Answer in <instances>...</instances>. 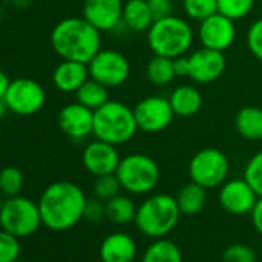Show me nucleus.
Wrapping results in <instances>:
<instances>
[{"label":"nucleus","mask_w":262,"mask_h":262,"mask_svg":"<svg viewBox=\"0 0 262 262\" xmlns=\"http://www.w3.org/2000/svg\"><path fill=\"white\" fill-rule=\"evenodd\" d=\"M86 201L77 184L70 181L53 182L43 190L37 202L42 224L53 231L71 230L83 219Z\"/></svg>","instance_id":"nucleus-1"},{"label":"nucleus","mask_w":262,"mask_h":262,"mask_svg":"<svg viewBox=\"0 0 262 262\" xmlns=\"http://www.w3.org/2000/svg\"><path fill=\"white\" fill-rule=\"evenodd\" d=\"M54 53L62 60L88 63L100 50V31L83 17H67L57 22L50 36Z\"/></svg>","instance_id":"nucleus-2"},{"label":"nucleus","mask_w":262,"mask_h":262,"mask_svg":"<svg viewBox=\"0 0 262 262\" xmlns=\"http://www.w3.org/2000/svg\"><path fill=\"white\" fill-rule=\"evenodd\" d=\"M182 213L176 198L167 193L148 196L138 205L135 224L138 230L151 239L167 237L179 224Z\"/></svg>","instance_id":"nucleus-3"},{"label":"nucleus","mask_w":262,"mask_h":262,"mask_svg":"<svg viewBox=\"0 0 262 262\" xmlns=\"http://www.w3.org/2000/svg\"><path fill=\"white\" fill-rule=\"evenodd\" d=\"M135 110L119 100H108L94 111L93 135L113 145H123L138 133Z\"/></svg>","instance_id":"nucleus-4"},{"label":"nucleus","mask_w":262,"mask_h":262,"mask_svg":"<svg viewBox=\"0 0 262 262\" xmlns=\"http://www.w3.org/2000/svg\"><path fill=\"white\" fill-rule=\"evenodd\" d=\"M150 50L158 56L178 57L187 54L194 42V31L191 25L179 16H168L155 24L147 31Z\"/></svg>","instance_id":"nucleus-5"},{"label":"nucleus","mask_w":262,"mask_h":262,"mask_svg":"<svg viewBox=\"0 0 262 262\" xmlns=\"http://www.w3.org/2000/svg\"><path fill=\"white\" fill-rule=\"evenodd\" d=\"M116 176L129 194H150L159 184L161 170L158 162L142 153H133L120 159Z\"/></svg>","instance_id":"nucleus-6"},{"label":"nucleus","mask_w":262,"mask_h":262,"mask_svg":"<svg viewBox=\"0 0 262 262\" xmlns=\"http://www.w3.org/2000/svg\"><path fill=\"white\" fill-rule=\"evenodd\" d=\"M42 225L39 204L25 198H7L0 210V228L14 234L16 237H28L34 234Z\"/></svg>","instance_id":"nucleus-7"},{"label":"nucleus","mask_w":262,"mask_h":262,"mask_svg":"<svg viewBox=\"0 0 262 262\" xmlns=\"http://www.w3.org/2000/svg\"><path fill=\"white\" fill-rule=\"evenodd\" d=\"M228 171V158L219 148L199 150L188 164L190 179L207 190L221 187L227 181Z\"/></svg>","instance_id":"nucleus-8"},{"label":"nucleus","mask_w":262,"mask_h":262,"mask_svg":"<svg viewBox=\"0 0 262 262\" xmlns=\"http://www.w3.org/2000/svg\"><path fill=\"white\" fill-rule=\"evenodd\" d=\"M90 77L100 82L106 88L123 85L131 73L128 59L116 50H100L88 62Z\"/></svg>","instance_id":"nucleus-9"},{"label":"nucleus","mask_w":262,"mask_h":262,"mask_svg":"<svg viewBox=\"0 0 262 262\" xmlns=\"http://www.w3.org/2000/svg\"><path fill=\"white\" fill-rule=\"evenodd\" d=\"M4 99L11 113L17 116H33L43 108L47 94L39 82L20 77L11 80Z\"/></svg>","instance_id":"nucleus-10"},{"label":"nucleus","mask_w":262,"mask_h":262,"mask_svg":"<svg viewBox=\"0 0 262 262\" xmlns=\"http://www.w3.org/2000/svg\"><path fill=\"white\" fill-rule=\"evenodd\" d=\"M133 110L138 128L144 133H161L170 126L176 116L170 100L164 96H147Z\"/></svg>","instance_id":"nucleus-11"},{"label":"nucleus","mask_w":262,"mask_h":262,"mask_svg":"<svg viewBox=\"0 0 262 262\" xmlns=\"http://www.w3.org/2000/svg\"><path fill=\"white\" fill-rule=\"evenodd\" d=\"M257 198V193L244 178L225 181L217 193V201L222 210L234 216L250 214Z\"/></svg>","instance_id":"nucleus-12"},{"label":"nucleus","mask_w":262,"mask_h":262,"mask_svg":"<svg viewBox=\"0 0 262 262\" xmlns=\"http://www.w3.org/2000/svg\"><path fill=\"white\" fill-rule=\"evenodd\" d=\"M198 37L202 47L224 53L233 45L236 39L234 20H231L230 17L221 13H216L207 17L205 20L199 22Z\"/></svg>","instance_id":"nucleus-13"},{"label":"nucleus","mask_w":262,"mask_h":262,"mask_svg":"<svg viewBox=\"0 0 262 262\" xmlns=\"http://www.w3.org/2000/svg\"><path fill=\"white\" fill-rule=\"evenodd\" d=\"M190 60V74L188 77L199 85H207L217 80L225 71V56L222 51L211 48H198L188 54Z\"/></svg>","instance_id":"nucleus-14"},{"label":"nucleus","mask_w":262,"mask_h":262,"mask_svg":"<svg viewBox=\"0 0 262 262\" xmlns=\"http://www.w3.org/2000/svg\"><path fill=\"white\" fill-rule=\"evenodd\" d=\"M123 0H83L82 17L100 33H110L122 25Z\"/></svg>","instance_id":"nucleus-15"},{"label":"nucleus","mask_w":262,"mask_h":262,"mask_svg":"<svg viewBox=\"0 0 262 262\" xmlns=\"http://www.w3.org/2000/svg\"><path fill=\"white\" fill-rule=\"evenodd\" d=\"M116 145L96 139L90 142L82 151V164L85 170L94 178L116 173L120 162Z\"/></svg>","instance_id":"nucleus-16"},{"label":"nucleus","mask_w":262,"mask_h":262,"mask_svg":"<svg viewBox=\"0 0 262 262\" xmlns=\"http://www.w3.org/2000/svg\"><path fill=\"white\" fill-rule=\"evenodd\" d=\"M57 123L65 136L73 141H83L93 135L94 111L79 102L68 103L59 111Z\"/></svg>","instance_id":"nucleus-17"},{"label":"nucleus","mask_w":262,"mask_h":262,"mask_svg":"<svg viewBox=\"0 0 262 262\" xmlns=\"http://www.w3.org/2000/svg\"><path fill=\"white\" fill-rule=\"evenodd\" d=\"M136 256V241L123 231L108 234L99 247V257L102 262H135Z\"/></svg>","instance_id":"nucleus-18"},{"label":"nucleus","mask_w":262,"mask_h":262,"mask_svg":"<svg viewBox=\"0 0 262 262\" xmlns=\"http://www.w3.org/2000/svg\"><path fill=\"white\" fill-rule=\"evenodd\" d=\"M88 79V63L76 60H62L53 73V83L62 93H76Z\"/></svg>","instance_id":"nucleus-19"},{"label":"nucleus","mask_w":262,"mask_h":262,"mask_svg":"<svg viewBox=\"0 0 262 262\" xmlns=\"http://www.w3.org/2000/svg\"><path fill=\"white\" fill-rule=\"evenodd\" d=\"M155 24L147 0H125L122 25L133 33H147Z\"/></svg>","instance_id":"nucleus-20"},{"label":"nucleus","mask_w":262,"mask_h":262,"mask_svg":"<svg viewBox=\"0 0 262 262\" xmlns=\"http://www.w3.org/2000/svg\"><path fill=\"white\" fill-rule=\"evenodd\" d=\"M171 108L179 117H191L202 106V94L194 85H179L168 97Z\"/></svg>","instance_id":"nucleus-21"},{"label":"nucleus","mask_w":262,"mask_h":262,"mask_svg":"<svg viewBox=\"0 0 262 262\" xmlns=\"http://www.w3.org/2000/svg\"><path fill=\"white\" fill-rule=\"evenodd\" d=\"M234 128L241 138L247 141H262V108L242 106L234 117Z\"/></svg>","instance_id":"nucleus-22"},{"label":"nucleus","mask_w":262,"mask_h":262,"mask_svg":"<svg viewBox=\"0 0 262 262\" xmlns=\"http://www.w3.org/2000/svg\"><path fill=\"white\" fill-rule=\"evenodd\" d=\"M138 213L136 202L126 194H117L105 202V217L116 224V225H125L129 222H135Z\"/></svg>","instance_id":"nucleus-23"},{"label":"nucleus","mask_w":262,"mask_h":262,"mask_svg":"<svg viewBox=\"0 0 262 262\" xmlns=\"http://www.w3.org/2000/svg\"><path fill=\"white\" fill-rule=\"evenodd\" d=\"M176 202L179 210L185 216H193L202 211L207 202V188L201 187L196 182L185 184L176 194Z\"/></svg>","instance_id":"nucleus-24"},{"label":"nucleus","mask_w":262,"mask_h":262,"mask_svg":"<svg viewBox=\"0 0 262 262\" xmlns=\"http://www.w3.org/2000/svg\"><path fill=\"white\" fill-rule=\"evenodd\" d=\"M141 262H184L181 248L170 239L161 237L145 248Z\"/></svg>","instance_id":"nucleus-25"},{"label":"nucleus","mask_w":262,"mask_h":262,"mask_svg":"<svg viewBox=\"0 0 262 262\" xmlns=\"http://www.w3.org/2000/svg\"><path fill=\"white\" fill-rule=\"evenodd\" d=\"M74 94H76V99L79 103H82L83 106H86L93 111H96L97 108H100L102 105H105L110 100L108 88L91 77Z\"/></svg>","instance_id":"nucleus-26"},{"label":"nucleus","mask_w":262,"mask_h":262,"mask_svg":"<svg viewBox=\"0 0 262 262\" xmlns=\"http://www.w3.org/2000/svg\"><path fill=\"white\" fill-rule=\"evenodd\" d=\"M174 68H173V59L165 56H158L147 63V79L156 85V86H167L174 80Z\"/></svg>","instance_id":"nucleus-27"},{"label":"nucleus","mask_w":262,"mask_h":262,"mask_svg":"<svg viewBox=\"0 0 262 262\" xmlns=\"http://www.w3.org/2000/svg\"><path fill=\"white\" fill-rule=\"evenodd\" d=\"M24 188V174L16 167H5L0 170V193L5 198L20 194Z\"/></svg>","instance_id":"nucleus-28"},{"label":"nucleus","mask_w":262,"mask_h":262,"mask_svg":"<svg viewBox=\"0 0 262 262\" xmlns=\"http://www.w3.org/2000/svg\"><path fill=\"white\" fill-rule=\"evenodd\" d=\"M182 8L188 19L202 22L217 13V0H182Z\"/></svg>","instance_id":"nucleus-29"},{"label":"nucleus","mask_w":262,"mask_h":262,"mask_svg":"<svg viewBox=\"0 0 262 262\" xmlns=\"http://www.w3.org/2000/svg\"><path fill=\"white\" fill-rule=\"evenodd\" d=\"M254 4L256 0H217V13L236 22L247 17L254 8Z\"/></svg>","instance_id":"nucleus-30"},{"label":"nucleus","mask_w":262,"mask_h":262,"mask_svg":"<svg viewBox=\"0 0 262 262\" xmlns=\"http://www.w3.org/2000/svg\"><path fill=\"white\" fill-rule=\"evenodd\" d=\"M122 190V185L116 176V173L113 174H105V176H99L96 178L94 181V185H93V193H94V198L106 202L110 201L111 198L117 196Z\"/></svg>","instance_id":"nucleus-31"},{"label":"nucleus","mask_w":262,"mask_h":262,"mask_svg":"<svg viewBox=\"0 0 262 262\" xmlns=\"http://www.w3.org/2000/svg\"><path fill=\"white\" fill-rule=\"evenodd\" d=\"M244 179L253 187L257 196H262V150L248 159L244 170Z\"/></svg>","instance_id":"nucleus-32"},{"label":"nucleus","mask_w":262,"mask_h":262,"mask_svg":"<svg viewBox=\"0 0 262 262\" xmlns=\"http://www.w3.org/2000/svg\"><path fill=\"white\" fill-rule=\"evenodd\" d=\"M20 242L14 234L0 230V262H14L20 256Z\"/></svg>","instance_id":"nucleus-33"},{"label":"nucleus","mask_w":262,"mask_h":262,"mask_svg":"<svg viewBox=\"0 0 262 262\" xmlns=\"http://www.w3.org/2000/svg\"><path fill=\"white\" fill-rule=\"evenodd\" d=\"M224 262H256V251L245 244H233L225 248L222 254Z\"/></svg>","instance_id":"nucleus-34"},{"label":"nucleus","mask_w":262,"mask_h":262,"mask_svg":"<svg viewBox=\"0 0 262 262\" xmlns=\"http://www.w3.org/2000/svg\"><path fill=\"white\" fill-rule=\"evenodd\" d=\"M247 47L250 53L262 62V17L250 25L247 31Z\"/></svg>","instance_id":"nucleus-35"},{"label":"nucleus","mask_w":262,"mask_h":262,"mask_svg":"<svg viewBox=\"0 0 262 262\" xmlns=\"http://www.w3.org/2000/svg\"><path fill=\"white\" fill-rule=\"evenodd\" d=\"M103 217H105V202L97 198L88 199L86 205H85L83 219H86L90 222H97Z\"/></svg>","instance_id":"nucleus-36"},{"label":"nucleus","mask_w":262,"mask_h":262,"mask_svg":"<svg viewBox=\"0 0 262 262\" xmlns=\"http://www.w3.org/2000/svg\"><path fill=\"white\" fill-rule=\"evenodd\" d=\"M147 2H148L150 11L155 17V20L173 16L174 5H173L171 0H147Z\"/></svg>","instance_id":"nucleus-37"},{"label":"nucleus","mask_w":262,"mask_h":262,"mask_svg":"<svg viewBox=\"0 0 262 262\" xmlns=\"http://www.w3.org/2000/svg\"><path fill=\"white\" fill-rule=\"evenodd\" d=\"M173 68H174V74L176 77H188L190 74V60L188 56L182 54L173 59Z\"/></svg>","instance_id":"nucleus-38"},{"label":"nucleus","mask_w":262,"mask_h":262,"mask_svg":"<svg viewBox=\"0 0 262 262\" xmlns=\"http://www.w3.org/2000/svg\"><path fill=\"white\" fill-rule=\"evenodd\" d=\"M250 216H251V224H253L254 230L262 236V196L257 198Z\"/></svg>","instance_id":"nucleus-39"},{"label":"nucleus","mask_w":262,"mask_h":262,"mask_svg":"<svg viewBox=\"0 0 262 262\" xmlns=\"http://www.w3.org/2000/svg\"><path fill=\"white\" fill-rule=\"evenodd\" d=\"M11 80L8 79V76L0 70V99H4L7 91H8V86H10Z\"/></svg>","instance_id":"nucleus-40"},{"label":"nucleus","mask_w":262,"mask_h":262,"mask_svg":"<svg viewBox=\"0 0 262 262\" xmlns=\"http://www.w3.org/2000/svg\"><path fill=\"white\" fill-rule=\"evenodd\" d=\"M7 111H10V110H8V105H7L5 99H0V119L5 117Z\"/></svg>","instance_id":"nucleus-41"},{"label":"nucleus","mask_w":262,"mask_h":262,"mask_svg":"<svg viewBox=\"0 0 262 262\" xmlns=\"http://www.w3.org/2000/svg\"><path fill=\"white\" fill-rule=\"evenodd\" d=\"M4 202H5V199H4V194L0 193V210H2V205H4Z\"/></svg>","instance_id":"nucleus-42"},{"label":"nucleus","mask_w":262,"mask_h":262,"mask_svg":"<svg viewBox=\"0 0 262 262\" xmlns=\"http://www.w3.org/2000/svg\"><path fill=\"white\" fill-rule=\"evenodd\" d=\"M14 262H25V260H20V259H16Z\"/></svg>","instance_id":"nucleus-43"},{"label":"nucleus","mask_w":262,"mask_h":262,"mask_svg":"<svg viewBox=\"0 0 262 262\" xmlns=\"http://www.w3.org/2000/svg\"><path fill=\"white\" fill-rule=\"evenodd\" d=\"M260 8H262V0H260Z\"/></svg>","instance_id":"nucleus-44"}]
</instances>
